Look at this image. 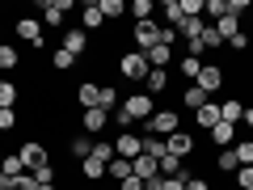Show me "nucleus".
<instances>
[{
	"label": "nucleus",
	"mask_w": 253,
	"mask_h": 190,
	"mask_svg": "<svg viewBox=\"0 0 253 190\" xmlns=\"http://www.w3.org/2000/svg\"><path fill=\"white\" fill-rule=\"evenodd\" d=\"M97 89H101V85L93 81V76L76 85V101H81V110H93V106H97Z\"/></svg>",
	"instance_id": "16"
},
{
	"label": "nucleus",
	"mask_w": 253,
	"mask_h": 190,
	"mask_svg": "<svg viewBox=\"0 0 253 190\" xmlns=\"http://www.w3.org/2000/svg\"><path fill=\"white\" fill-rule=\"evenodd\" d=\"M194 123H199V127H203V131H211V127H215V123H219V106H215V101H207V106H203V110H199V114H194Z\"/></svg>",
	"instance_id": "26"
},
{
	"label": "nucleus",
	"mask_w": 253,
	"mask_h": 190,
	"mask_svg": "<svg viewBox=\"0 0 253 190\" xmlns=\"http://www.w3.org/2000/svg\"><path fill=\"white\" fill-rule=\"evenodd\" d=\"M106 123H110V110H101V106H93V110H84V114H81V131H84V136H93V140L106 131Z\"/></svg>",
	"instance_id": "9"
},
{
	"label": "nucleus",
	"mask_w": 253,
	"mask_h": 190,
	"mask_svg": "<svg viewBox=\"0 0 253 190\" xmlns=\"http://www.w3.org/2000/svg\"><path fill=\"white\" fill-rule=\"evenodd\" d=\"M17 156H21V165H26L30 173H34V169H42V165H51V156H46V148L38 144V140H26V144L17 148Z\"/></svg>",
	"instance_id": "7"
},
{
	"label": "nucleus",
	"mask_w": 253,
	"mask_h": 190,
	"mask_svg": "<svg viewBox=\"0 0 253 190\" xmlns=\"http://www.w3.org/2000/svg\"><path fill=\"white\" fill-rule=\"evenodd\" d=\"M232 152H236V161H241V165H253V140H241V144H232Z\"/></svg>",
	"instance_id": "41"
},
{
	"label": "nucleus",
	"mask_w": 253,
	"mask_h": 190,
	"mask_svg": "<svg viewBox=\"0 0 253 190\" xmlns=\"http://www.w3.org/2000/svg\"><path fill=\"white\" fill-rule=\"evenodd\" d=\"M139 144H144V152L156 156V161L165 156V140H161V136H139Z\"/></svg>",
	"instance_id": "38"
},
{
	"label": "nucleus",
	"mask_w": 253,
	"mask_h": 190,
	"mask_svg": "<svg viewBox=\"0 0 253 190\" xmlns=\"http://www.w3.org/2000/svg\"><path fill=\"white\" fill-rule=\"evenodd\" d=\"M173 131H181V114H177V110H169V106H161L148 123H139V136H161V140H169Z\"/></svg>",
	"instance_id": "1"
},
{
	"label": "nucleus",
	"mask_w": 253,
	"mask_h": 190,
	"mask_svg": "<svg viewBox=\"0 0 253 190\" xmlns=\"http://www.w3.org/2000/svg\"><path fill=\"white\" fill-rule=\"evenodd\" d=\"M215 169H219V173H228V178H236L241 161H236V152H232V148H219V156H215Z\"/></svg>",
	"instance_id": "22"
},
{
	"label": "nucleus",
	"mask_w": 253,
	"mask_h": 190,
	"mask_svg": "<svg viewBox=\"0 0 253 190\" xmlns=\"http://www.w3.org/2000/svg\"><path fill=\"white\" fill-rule=\"evenodd\" d=\"M0 165H4V152H0Z\"/></svg>",
	"instance_id": "54"
},
{
	"label": "nucleus",
	"mask_w": 253,
	"mask_h": 190,
	"mask_svg": "<svg viewBox=\"0 0 253 190\" xmlns=\"http://www.w3.org/2000/svg\"><path fill=\"white\" fill-rule=\"evenodd\" d=\"M17 127V110H0V131H13Z\"/></svg>",
	"instance_id": "49"
},
{
	"label": "nucleus",
	"mask_w": 253,
	"mask_h": 190,
	"mask_svg": "<svg viewBox=\"0 0 253 190\" xmlns=\"http://www.w3.org/2000/svg\"><path fill=\"white\" fill-rule=\"evenodd\" d=\"M181 173H186V161H177V156L165 152L161 156V178H181Z\"/></svg>",
	"instance_id": "32"
},
{
	"label": "nucleus",
	"mask_w": 253,
	"mask_h": 190,
	"mask_svg": "<svg viewBox=\"0 0 253 190\" xmlns=\"http://www.w3.org/2000/svg\"><path fill=\"white\" fill-rule=\"evenodd\" d=\"M118 190H144V178H135V173H131V178L118 182Z\"/></svg>",
	"instance_id": "50"
},
{
	"label": "nucleus",
	"mask_w": 253,
	"mask_h": 190,
	"mask_svg": "<svg viewBox=\"0 0 253 190\" xmlns=\"http://www.w3.org/2000/svg\"><path fill=\"white\" fill-rule=\"evenodd\" d=\"M126 13H131L135 21H152L156 4H152V0H131V4H126Z\"/></svg>",
	"instance_id": "29"
},
{
	"label": "nucleus",
	"mask_w": 253,
	"mask_h": 190,
	"mask_svg": "<svg viewBox=\"0 0 253 190\" xmlns=\"http://www.w3.org/2000/svg\"><path fill=\"white\" fill-rule=\"evenodd\" d=\"M38 190H59V186H55V182H46V186H38Z\"/></svg>",
	"instance_id": "53"
},
{
	"label": "nucleus",
	"mask_w": 253,
	"mask_h": 190,
	"mask_svg": "<svg viewBox=\"0 0 253 190\" xmlns=\"http://www.w3.org/2000/svg\"><path fill=\"white\" fill-rule=\"evenodd\" d=\"M68 152H72L76 161H89V156H93V136H84V131H81V136H72Z\"/></svg>",
	"instance_id": "20"
},
{
	"label": "nucleus",
	"mask_w": 253,
	"mask_h": 190,
	"mask_svg": "<svg viewBox=\"0 0 253 190\" xmlns=\"http://www.w3.org/2000/svg\"><path fill=\"white\" fill-rule=\"evenodd\" d=\"M0 30H4V26H0Z\"/></svg>",
	"instance_id": "55"
},
{
	"label": "nucleus",
	"mask_w": 253,
	"mask_h": 190,
	"mask_svg": "<svg viewBox=\"0 0 253 190\" xmlns=\"http://www.w3.org/2000/svg\"><path fill=\"white\" fill-rule=\"evenodd\" d=\"M0 169L9 173V178H21V173H30L26 165H21V156H17V152H4V165H0Z\"/></svg>",
	"instance_id": "37"
},
{
	"label": "nucleus",
	"mask_w": 253,
	"mask_h": 190,
	"mask_svg": "<svg viewBox=\"0 0 253 190\" xmlns=\"http://www.w3.org/2000/svg\"><path fill=\"white\" fill-rule=\"evenodd\" d=\"M241 123H245V127L253 131V106H245V118H241Z\"/></svg>",
	"instance_id": "52"
},
{
	"label": "nucleus",
	"mask_w": 253,
	"mask_h": 190,
	"mask_svg": "<svg viewBox=\"0 0 253 190\" xmlns=\"http://www.w3.org/2000/svg\"><path fill=\"white\" fill-rule=\"evenodd\" d=\"M34 182H38V186H46V182H55V165H42V169H34Z\"/></svg>",
	"instance_id": "48"
},
{
	"label": "nucleus",
	"mask_w": 253,
	"mask_h": 190,
	"mask_svg": "<svg viewBox=\"0 0 253 190\" xmlns=\"http://www.w3.org/2000/svg\"><path fill=\"white\" fill-rule=\"evenodd\" d=\"M236 190H253V165H241L236 169Z\"/></svg>",
	"instance_id": "43"
},
{
	"label": "nucleus",
	"mask_w": 253,
	"mask_h": 190,
	"mask_svg": "<svg viewBox=\"0 0 253 190\" xmlns=\"http://www.w3.org/2000/svg\"><path fill=\"white\" fill-rule=\"evenodd\" d=\"M131 43H135V51H152L161 43V26L156 21H135L131 26Z\"/></svg>",
	"instance_id": "4"
},
{
	"label": "nucleus",
	"mask_w": 253,
	"mask_h": 190,
	"mask_svg": "<svg viewBox=\"0 0 253 190\" xmlns=\"http://www.w3.org/2000/svg\"><path fill=\"white\" fill-rule=\"evenodd\" d=\"M199 47H203V51H224V38H219V30L207 26V30H203V38H199Z\"/></svg>",
	"instance_id": "34"
},
{
	"label": "nucleus",
	"mask_w": 253,
	"mask_h": 190,
	"mask_svg": "<svg viewBox=\"0 0 253 190\" xmlns=\"http://www.w3.org/2000/svg\"><path fill=\"white\" fill-rule=\"evenodd\" d=\"M228 51H236V55H245V51H249V34H245V30H241V34H232V38H228Z\"/></svg>",
	"instance_id": "42"
},
{
	"label": "nucleus",
	"mask_w": 253,
	"mask_h": 190,
	"mask_svg": "<svg viewBox=\"0 0 253 190\" xmlns=\"http://www.w3.org/2000/svg\"><path fill=\"white\" fill-rule=\"evenodd\" d=\"M186 190H211V182L199 178V173H186Z\"/></svg>",
	"instance_id": "46"
},
{
	"label": "nucleus",
	"mask_w": 253,
	"mask_h": 190,
	"mask_svg": "<svg viewBox=\"0 0 253 190\" xmlns=\"http://www.w3.org/2000/svg\"><path fill=\"white\" fill-rule=\"evenodd\" d=\"M139 152H144V144H139V136H131V131H123V136L114 140V156H123V161H135Z\"/></svg>",
	"instance_id": "11"
},
{
	"label": "nucleus",
	"mask_w": 253,
	"mask_h": 190,
	"mask_svg": "<svg viewBox=\"0 0 253 190\" xmlns=\"http://www.w3.org/2000/svg\"><path fill=\"white\" fill-rule=\"evenodd\" d=\"M131 173H135V178H144V182H152L156 173H161V161H156V156H148V152H139L135 161H131Z\"/></svg>",
	"instance_id": "14"
},
{
	"label": "nucleus",
	"mask_w": 253,
	"mask_h": 190,
	"mask_svg": "<svg viewBox=\"0 0 253 190\" xmlns=\"http://www.w3.org/2000/svg\"><path fill=\"white\" fill-rule=\"evenodd\" d=\"M17 63H21V51L9 47V43H0V72H13Z\"/></svg>",
	"instance_id": "28"
},
{
	"label": "nucleus",
	"mask_w": 253,
	"mask_h": 190,
	"mask_svg": "<svg viewBox=\"0 0 253 190\" xmlns=\"http://www.w3.org/2000/svg\"><path fill=\"white\" fill-rule=\"evenodd\" d=\"M165 152L177 156V161H190V156H194V136H190L186 127H181V131H173V136L165 140Z\"/></svg>",
	"instance_id": "6"
},
{
	"label": "nucleus",
	"mask_w": 253,
	"mask_h": 190,
	"mask_svg": "<svg viewBox=\"0 0 253 190\" xmlns=\"http://www.w3.org/2000/svg\"><path fill=\"white\" fill-rule=\"evenodd\" d=\"M101 26H106V17H101L97 0H89V4H81V30H84V34H93V30H101Z\"/></svg>",
	"instance_id": "13"
},
{
	"label": "nucleus",
	"mask_w": 253,
	"mask_h": 190,
	"mask_svg": "<svg viewBox=\"0 0 253 190\" xmlns=\"http://www.w3.org/2000/svg\"><path fill=\"white\" fill-rule=\"evenodd\" d=\"M106 178H114V182H123V178H131V161H123V156H114V161L106 165Z\"/></svg>",
	"instance_id": "35"
},
{
	"label": "nucleus",
	"mask_w": 253,
	"mask_h": 190,
	"mask_svg": "<svg viewBox=\"0 0 253 190\" xmlns=\"http://www.w3.org/2000/svg\"><path fill=\"white\" fill-rule=\"evenodd\" d=\"M148 59H144V51H126V55H118V76L123 81H148Z\"/></svg>",
	"instance_id": "2"
},
{
	"label": "nucleus",
	"mask_w": 253,
	"mask_h": 190,
	"mask_svg": "<svg viewBox=\"0 0 253 190\" xmlns=\"http://www.w3.org/2000/svg\"><path fill=\"white\" fill-rule=\"evenodd\" d=\"M194 85H199L207 97H211V93H219V89H224V68H219V63H203V72H199V81H194Z\"/></svg>",
	"instance_id": "8"
},
{
	"label": "nucleus",
	"mask_w": 253,
	"mask_h": 190,
	"mask_svg": "<svg viewBox=\"0 0 253 190\" xmlns=\"http://www.w3.org/2000/svg\"><path fill=\"white\" fill-rule=\"evenodd\" d=\"M181 17H203V0H181Z\"/></svg>",
	"instance_id": "45"
},
{
	"label": "nucleus",
	"mask_w": 253,
	"mask_h": 190,
	"mask_svg": "<svg viewBox=\"0 0 253 190\" xmlns=\"http://www.w3.org/2000/svg\"><path fill=\"white\" fill-rule=\"evenodd\" d=\"M156 190H186V173L181 178H156Z\"/></svg>",
	"instance_id": "44"
},
{
	"label": "nucleus",
	"mask_w": 253,
	"mask_h": 190,
	"mask_svg": "<svg viewBox=\"0 0 253 190\" xmlns=\"http://www.w3.org/2000/svg\"><path fill=\"white\" fill-rule=\"evenodd\" d=\"M59 47H63V51H68V55H76V59H81V55L89 51V34H84L81 26H76V30H63V38H59Z\"/></svg>",
	"instance_id": "10"
},
{
	"label": "nucleus",
	"mask_w": 253,
	"mask_h": 190,
	"mask_svg": "<svg viewBox=\"0 0 253 190\" xmlns=\"http://www.w3.org/2000/svg\"><path fill=\"white\" fill-rule=\"evenodd\" d=\"M215 30H219V38H224V43H228V38H232V34H241V17H232V13H224V17L215 21Z\"/></svg>",
	"instance_id": "31"
},
{
	"label": "nucleus",
	"mask_w": 253,
	"mask_h": 190,
	"mask_svg": "<svg viewBox=\"0 0 253 190\" xmlns=\"http://www.w3.org/2000/svg\"><path fill=\"white\" fill-rule=\"evenodd\" d=\"M38 9H42V26L59 30V26H63V17L76 9V0H38Z\"/></svg>",
	"instance_id": "3"
},
{
	"label": "nucleus",
	"mask_w": 253,
	"mask_h": 190,
	"mask_svg": "<svg viewBox=\"0 0 253 190\" xmlns=\"http://www.w3.org/2000/svg\"><path fill=\"white\" fill-rule=\"evenodd\" d=\"M207 140H211V144H215V148H232V144H236V127L219 118V123H215V127H211V131H207Z\"/></svg>",
	"instance_id": "12"
},
{
	"label": "nucleus",
	"mask_w": 253,
	"mask_h": 190,
	"mask_svg": "<svg viewBox=\"0 0 253 190\" xmlns=\"http://www.w3.org/2000/svg\"><path fill=\"white\" fill-rule=\"evenodd\" d=\"M13 34L21 38V43H30V47H46V38H42V21L38 17H17V26H13Z\"/></svg>",
	"instance_id": "5"
},
{
	"label": "nucleus",
	"mask_w": 253,
	"mask_h": 190,
	"mask_svg": "<svg viewBox=\"0 0 253 190\" xmlns=\"http://www.w3.org/2000/svg\"><path fill=\"white\" fill-rule=\"evenodd\" d=\"M13 106H17V85L0 81V110H13Z\"/></svg>",
	"instance_id": "36"
},
{
	"label": "nucleus",
	"mask_w": 253,
	"mask_h": 190,
	"mask_svg": "<svg viewBox=\"0 0 253 190\" xmlns=\"http://www.w3.org/2000/svg\"><path fill=\"white\" fill-rule=\"evenodd\" d=\"M81 173H84L89 182H101V178H106V165H101V161H93V156H89V161H81Z\"/></svg>",
	"instance_id": "39"
},
{
	"label": "nucleus",
	"mask_w": 253,
	"mask_h": 190,
	"mask_svg": "<svg viewBox=\"0 0 253 190\" xmlns=\"http://www.w3.org/2000/svg\"><path fill=\"white\" fill-rule=\"evenodd\" d=\"M93 161H101V165L114 161V140H93Z\"/></svg>",
	"instance_id": "33"
},
{
	"label": "nucleus",
	"mask_w": 253,
	"mask_h": 190,
	"mask_svg": "<svg viewBox=\"0 0 253 190\" xmlns=\"http://www.w3.org/2000/svg\"><path fill=\"white\" fill-rule=\"evenodd\" d=\"M97 9L106 21H118V17H126V0H97Z\"/></svg>",
	"instance_id": "24"
},
{
	"label": "nucleus",
	"mask_w": 253,
	"mask_h": 190,
	"mask_svg": "<svg viewBox=\"0 0 253 190\" xmlns=\"http://www.w3.org/2000/svg\"><path fill=\"white\" fill-rule=\"evenodd\" d=\"M51 68H55V72H72V68H76V55H68L63 47H55V51H51Z\"/></svg>",
	"instance_id": "30"
},
{
	"label": "nucleus",
	"mask_w": 253,
	"mask_h": 190,
	"mask_svg": "<svg viewBox=\"0 0 253 190\" xmlns=\"http://www.w3.org/2000/svg\"><path fill=\"white\" fill-rule=\"evenodd\" d=\"M0 190H13V178H9L4 169H0Z\"/></svg>",
	"instance_id": "51"
},
{
	"label": "nucleus",
	"mask_w": 253,
	"mask_h": 190,
	"mask_svg": "<svg viewBox=\"0 0 253 190\" xmlns=\"http://www.w3.org/2000/svg\"><path fill=\"white\" fill-rule=\"evenodd\" d=\"M203 30H207V21H203V17H181L177 38H186V43H199V38H203Z\"/></svg>",
	"instance_id": "15"
},
{
	"label": "nucleus",
	"mask_w": 253,
	"mask_h": 190,
	"mask_svg": "<svg viewBox=\"0 0 253 190\" xmlns=\"http://www.w3.org/2000/svg\"><path fill=\"white\" fill-rule=\"evenodd\" d=\"M161 17H165V26H169V30H177L181 26V0H165V4H161Z\"/></svg>",
	"instance_id": "25"
},
{
	"label": "nucleus",
	"mask_w": 253,
	"mask_h": 190,
	"mask_svg": "<svg viewBox=\"0 0 253 190\" xmlns=\"http://www.w3.org/2000/svg\"><path fill=\"white\" fill-rule=\"evenodd\" d=\"M144 59H148V68H169V59H173V47L156 43L152 51H144Z\"/></svg>",
	"instance_id": "18"
},
{
	"label": "nucleus",
	"mask_w": 253,
	"mask_h": 190,
	"mask_svg": "<svg viewBox=\"0 0 253 190\" xmlns=\"http://www.w3.org/2000/svg\"><path fill=\"white\" fill-rule=\"evenodd\" d=\"M177 72L186 76L190 85H194V81H199V72H203V59H199V55H181V63H177Z\"/></svg>",
	"instance_id": "23"
},
{
	"label": "nucleus",
	"mask_w": 253,
	"mask_h": 190,
	"mask_svg": "<svg viewBox=\"0 0 253 190\" xmlns=\"http://www.w3.org/2000/svg\"><path fill=\"white\" fill-rule=\"evenodd\" d=\"M13 190H38L34 173H21V178H13Z\"/></svg>",
	"instance_id": "47"
},
{
	"label": "nucleus",
	"mask_w": 253,
	"mask_h": 190,
	"mask_svg": "<svg viewBox=\"0 0 253 190\" xmlns=\"http://www.w3.org/2000/svg\"><path fill=\"white\" fill-rule=\"evenodd\" d=\"M224 13H228V0H203V17H224Z\"/></svg>",
	"instance_id": "40"
},
{
	"label": "nucleus",
	"mask_w": 253,
	"mask_h": 190,
	"mask_svg": "<svg viewBox=\"0 0 253 190\" xmlns=\"http://www.w3.org/2000/svg\"><path fill=\"white\" fill-rule=\"evenodd\" d=\"M219 118L236 127V123H241V118H245V101H241V97H228L224 106H219Z\"/></svg>",
	"instance_id": "19"
},
{
	"label": "nucleus",
	"mask_w": 253,
	"mask_h": 190,
	"mask_svg": "<svg viewBox=\"0 0 253 190\" xmlns=\"http://www.w3.org/2000/svg\"><path fill=\"white\" fill-rule=\"evenodd\" d=\"M118 101H123V97H118V89H114V85H101V89H97V106H101V110H110V114H114V110H118Z\"/></svg>",
	"instance_id": "27"
},
{
	"label": "nucleus",
	"mask_w": 253,
	"mask_h": 190,
	"mask_svg": "<svg viewBox=\"0 0 253 190\" xmlns=\"http://www.w3.org/2000/svg\"><path fill=\"white\" fill-rule=\"evenodd\" d=\"M207 101H211V97H207V93L199 89V85H190V89L181 93V106H186V110H194V114H199V110L207 106Z\"/></svg>",
	"instance_id": "21"
},
{
	"label": "nucleus",
	"mask_w": 253,
	"mask_h": 190,
	"mask_svg": "<svg viewBox=\"0 0 253 190\" xmlns=\"http://www.w3.org/2000/svg\"><path fill=\"white\" fill-rule=\"evenodd\" d=\"M165 89H169V72H165V68H152L148 81H144V93H148V97H156V93H165Z\"/></svg>",
	"instance_id": "17"
}]
</instances>
